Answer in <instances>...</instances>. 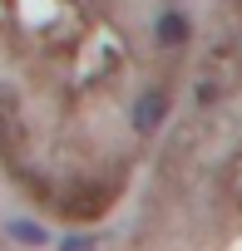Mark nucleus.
Here are the masks:
<instances>
[{
	"label": "nucleus",
	"instance_id": "nucleus-1",
	"mask_svg": "<svg viewBox=\"0 0 242 251\" xmlns=\"http://www.w3.org/2000/svg\"><path fill=\"white\" fill-rule=\"evenodd\" d=\"M183 40H188V20L168 10V15L158 20V45H183Z\"/></svg>",
	"mask_w": 242,
	"mask_h": 251
}]
</instances>
